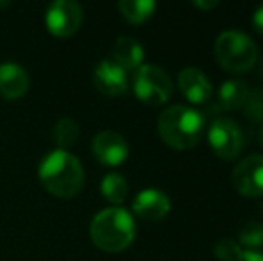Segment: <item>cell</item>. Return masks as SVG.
Returning a JSON list of instances; mask_svg holds the SVG:
<instances>
[{
    "instance_id": "obj_24",
    "label": "cell",
    "mask_w": 263,
    "mask_h": 261,
    "mask_svg": "<svg viewBox=\"0 0 263 261\" xmlns=\"http://www.w3.org/2000/svg\"><path fill=\"white\" fill-rule=\"evenodd\" d=\"M192 6L199 7V9H211V7L218 6V0H194Z\"/></svg>"
},
{
    "instance_id": "obj_21",
    "label": "cell",
    "mask_w": 263,
    "mask_h": 261,
    "mask_svg": "<svg viewBox=\"0 0 263 261\" xmlns=\"http://www.w3.org/2000/svg\"><path fill=\"white\" fill-rule=\"evenodd\" d=\"M213 252L218 261H238L240 254H242V247L236 240L231 238H222L215 244Z\"/></svg>"
},
{
    "instance_id": "obj_25",
    "label": "cell",
    "mask_w": 263,
    "mask_h": 261,
    "mask_svg": "<svg viewBox=\"0 0 263 261\" xmlns=\"http://www.w3.org/2000/svg\"><path fill=\"white\" fill-rule=\"evenodd\" d=\"M258 139H260V145L263 147V124H261L260 131H258Z\"/></svg>"
},
{
    "instance_id": "obj_14",
    "label": "cell",
    "mask_w": 263,
    "mask_h": 261,
    "mask_svg": "<svg viewBox=\"0 0 263 261\" xmlns=\"http://www.w3.org/2000/svg\"><path fill=\"white\" fill-rule=\"evenodd\" d=\"M143 56H145V50L138 39L131 38V36H122L115 42L111 59L120 65L125 72H129V70L135 72L138 66H142Z\"/></svg>"
},
{
    "instance_id": "obj_15",
    "label": "cell",
    "mask_w": 263,
    "mask_h": 261,
    "mask_svg": "<svg viewBox=\"0 0 263 261\" xmlns=\"http://www.w3.org/2000/svg\"><path fill=\"white\" fill-rule=\"evenodd\" d=\"M249 86H247L246 81L242 79H228L220 84L218 88V104L224 109H240L243 108L247 101V95H249Z\"/></svg>"
},
{
    "instance_id": "obj_18",
    "label": "cell",
    "mask_w": 263,
    "mask_h": 261,
    "mask_svg": "<svg viewBox=\"0 0 263 261\" xmlns=\"http://www.w3.org/2000/svg\"><path fill=\"white\" fill-rule=\"evenodd\" d=\"M79 138V126L73 118H61L59 122H55L54 126V139L55 143L59 145V149L65 150L66 147L73 145Z\"/></svg>"
},
{
    "instance_id": "obj_11",
    "label": "cell",
    "mask_w": 263,
    "mask_h": 261,
    "mask_svg": "<svg viewBox=\"0 0 263 261\" xmlns=\"http://www.w3.org/2000/svg\"><path fill=\"white\" fill-rule=\"evenodd\" d=\"M177 86L181 93L192 104H204L211 97V81L204 72L197 66H186L177 75Z\"/></svg>"
},
{
    "instance_id": "obj_4",
    "label": "cell",
    "mask_w": 263,
    "mask_h": 261,
    "mask_svg": "<svg viewBox=\"0 0 263 261\" xmlns=\"http://www.w3.org/2000/svg\"><path fill=\"white\" fill-rule=\"evenodd\" d=\"M215 57L218 65L233 73H246L258 57V47L249 34L238 29H228L215 39Z\"/></svg>"
},
{
    "instance_id": "obj_20",
    "label": "cell",
    "mask_w": 263,
    "mask_h": 261,
    "mask_svg": "<svg viewBox=\"0 0 263 261\" xmlns=\"http://www.w3.org/2000/svg\"><path fill=\"white\" fill-rule=\"evenodd\" d=\"M242 109L249 120L263 122V88H254L253 91H249Z\"/></svg>"
},
{
    "instance_id": "obj_9",
    "label": "cell",
    "mask_w": 263,
    "mask_h": 261,
    "mask_svg": "<svg viewBox=\"0 0 263 261\" xmlns=\"http://www.w3.org/2000/svg\"><path fill=\"white\" fill-rule=\"evenodd\" d=\"M91 150L95 157L102 165L115 167L127 159L129 156V145L122 134L117 131H101L91 142Z\"/></svg>"
},
{
    "instance_id": "obj_16",
    "label": "cell",
    "mask_w": 263,
    "mask_h": 261,
    "mask_svg": "<svg viewBox=\"0 0 263 261\" xmlns=\"http://www.w3.org/2000/svg\"><path fill=\"white\" fill-rule=\"evenodd\" d=\"M118 11L131 24H142L153 16V13L156 11V2L154 0H120Z\"/></svg>"
},
{
    "instance_id": "obj_7",
    "label": "cell",
    "mask_w": 263,
    "mask_h": 261,
    "mask_svg": "<svg viewBox=\"0 0 263 261\" xmlns=\"http://www.w3.org/2000/svg\"><path fill=\"white\" fill-rule=\"evenodd\" d=\"M81 24H83V7L73 0H54L45 11L47 29L59 38L76 34Z\"/></svg>"
},
{
    "instance_id": "obj_22",
    "label": "cell",
    "mask_w": 263,
    "mask_h": 261,
    "mask_svg": "<svg viewBox=\"0 0 263 261\" xmlns=\"http://www.w3.org/2000/svg\"><path fill=\"white\" fill-rule=\"evenodd\" d=\"M251 22H253L254 29H256L260 34H263V4L256 7V9L253 11V16H251Z\"/></svg>"
},
{
    "instance_id": "obj_12",
    "label": "cell",
    "mask_w": 263,
    "mask_h": 261,
    "mask_svg": "<svg viewBox=\"0 0 263 261\" xmlns=\"http://www.w3.org/2000/svg\"><path fill=\"white\" fill-rule=\"evenodd\" d=\"M133 211L143 220H161L170 211V198L158 188L142 190L133 200Z\"/></svg>"
},
{
    "instance_id": "obj_1",
    "label": "cell",
    "mask_w": 263,
    "mask_h": 261,
    "mask_svg": "<svg viewBox=\"0 0 263 261\" xmlns=\"http://www.w3.org/2000/svg\"><path fill=\"white\" fill-rule=\"evenodd\" d=\"M204 113L184 104L163 109L158 118V132L168 147L186 150L195 147L204 134Z\"/></svg>"
},
{
    "instance_id": "obj_13",
    "label": "cell",
    "mask_w": 263,
    "mask_h": 261,
    "mask_svg": "<svg viewBox=\"0 0 263 261\" xmlns=\"http://www.w3.org/2000/svg\"><path fill=\"white\" fill-rule=\"evenodd\" d=\"M29 79L27 70L18 63H2L0 65V95L7 101H14L27 93Z\"/></svg>"
},
{
    "instance_id": "obj_6",
    "label": "cell",
    "mask_w": 263,
    "mask_h": 261,
    "mask_svg": "<svg viewBox=\"0 0 263 261\" xmlns=\"http://www.w3.org/2000/svg\"><path fill=\"white\" fill-rule=\"evenodd\" d=\"M208 142L220 159L231 161L240 156L243 149V132L242 127L229 118H215L210 124Z\"/></svg>"
},
{
    "instance_id": "obj_23",
    "label": "cell",
    "mask_w": 263,
    "mask_h": 261,
    "mask_svg": "<svg viewBox=\"0 0 263 261\" xmlns=\"http://www.w3.org/2000/svg\"><path fill=\"white\" fill-rule=\"evenodd\" d=\"M238 261H263V252H260V251H242Z\"/></svg>"
},
{
    "instance_id": "obj_26",
    "label": "cell",
    "mask_w": 263,
    "mask_h": 261,
    "mask_svg": "<svg viewBox=\"0 0 263 261\" xmlns=\"http://www.w3.org/2000/svg\"><path fill=\"white\" fill-rule=\"evenodd\" d=\"M261 208H263V202H261Z\"/></svg>"
},
{
    "instance_id": "obj_10",
    "label": "cell",
    "mask_w": 263,
    "mask_h": 261,
    "mask_svg": "<svg viewBox=\"0 0 263 261\" xmlns=\"http://www.w3.org/2000/svg\"><path fill=\"white\" fill-rule=\"evenodd\" d=\"M93 84L101 93L107 97H117L127 91L129 79L127 72L118 63H115L111 57L102 59L93 70Z\"/></svg>"
},
{
    "instance_id": "obj_2",
    "label": "cell",
    "mask_w": 263,
    "mask_h": 261,
    "mask_svg": "<svg viewBox=\"0 0 263 261\" xmlns=\"http://www.w3.org/2000/svg\"><path fill=\"white\" fill-rule=\"evenodd\" d=\"M40 181L52 195L61 198L73 197L84 183L81 161L68 150H52L40 163Z\"/></svg>"
},
{
    "instance_id": "obj_19",
    "label": "cell",
    "mask_w": 263,
    "mask_h": 261,
    "mask_svg": "<svg viewBox=\"0 0 263 261\" xmlns=\"http://www.w3.org/2000/svg\"><path fill=\"white\" fill-rule=\"evenodd\" d=\"M238 244L246 251H258L263 247V226L260 222H247L238 233Z\"/></svg>"
},
{
    "instance_id": "obj_3",
    "label": "cell",
    "mask_w": 263,
    "mask_h": 261,
    "mask_svg": "<svg viewBox=\"0 0 263 261\" xmlns=\"http://www.w3.org/2000/svg\"><path fill=\"white\" fill-rule=\"evenodd\" d=\"M136 234L133 215L120 206L106 208L93 216L90 224L91 242L106 252L124 251L131 245Z\"/></svg>"
},
{
    "instance_id": "obj_17",
    "label": "cell",
    "mask_w": 263,
    "mask_h": 261,
    "mask_svg": "<svg viewBox=\"0 0 263 261\" xmlns=\"http://www.w3.org/2000/svg\"><path fill=\"white\" fill-rule=\"evenodd\" d=\"M101 192L109 202H113V204H122V202L125 200V197H127L129 186H127V181L124 179V175L117 174V172H109L101 181Z\"/></svg>"
},
{
    "instance_id": "obj_8",
    "label": "cell",
    "mask_w": 263,
    "mask_h": 261,
    "mask_svg": "<svg viewBox=\"0 0 263 261\" xmlns=\"http://www.w3.org/2000/svg\"><path fill=\"white\" fill-rule=\"evenodd\" d=\"M236 192L246 197L263 195V154H249L236 163L231 175Z\"/></svg>"
},
{
    "instance_id": "obj_5",
    "label": "cell",
    "mask_w": 263,
    "mask_h": 261,
    "mask_svg": "<svg viewBox=\"0 0 263 261\" xmlns=\"http://www.w3.org/2000/svg\"><path fill=\"white\" fill-rule=\"evenodd\" d=\"M172 88L168 73L156 65H142L133 72V91L149 106H159L168 101Z\"/></svg>"
}]
</instances>
